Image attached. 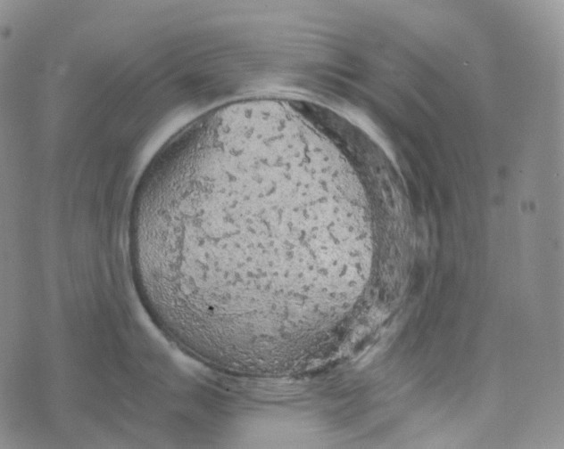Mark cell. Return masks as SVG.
Here are the masks:
<instances>
[{
  "label": "cell",
  "instance_id": "6da1fadb",
  "mask_svg": "<svg viewBox=\"0 0 564 449\" xmlns=\"http://www.w3.org/2000/svg\"><path fill=\"white\" fill-rule=\"evenodd\" d=\"M329 201L266 158L185 144L142 174L129 210L130 249L145 287L164 305L221 327L317 290L315 217Z\"/></svg>",
  "mask_w": 564,
  "mask_h": 449
}]
</instances>
